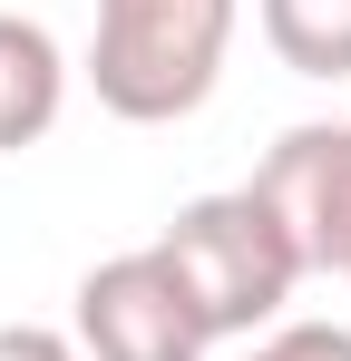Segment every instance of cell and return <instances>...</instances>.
Returning a JSON list of instances; mask_svg holds the SVG:
<instances>
[{
  "label": "cell",
  "instance_id": "4",
  "mask_svg": "<svg viewBox=\"0 0 351 361\" xmlns=\"http://www.w3.org/2000/svg\"><path fill=\"white\" fill-rule=\"evenodd\" d=\"M254 195L302 254V274H351V118H302L254 157Z\"/></svg>",
  "mask_w": 351,
  "mask_h": 361
},
{
  "label": "cell",
  "instance_id": "9",
  "mask_svg": "<svg viewBox=\"0 0 351 361\" xmlns=\"http://www.w3.org/2000/svg\"><path fill=\"white\" fill-rule=\"evenodd\" d=\"M342 283H351V274H342Z\"/></svg>",
  "mask_w": 351,
  "mask_h": 361
},
{
  "label": "cell",
  "instance_id": "1",
  "mask_svg": "<svg viewBox=\"0 0 351 361\" xmlns=\"http://www.w3.org/2000/svg\"><path fill=\"white\" fill-rule=\"evenodd\" d=\"M234 10L244 0H98L88 30V88L127 127H176L195 118L225 78Z\"/></svg>",
  "mask_w": 351,
  "mask_h": 361
},
{
  "label": "cell",
  "instance_id": "3",
  "mask_svg": "<svg viewBox=\"0 0 351 361\" xmlns=\"http://www.w3.org/2000/svg\"><path fill=\"white\" fill-rule=\"evenodd\" d=\"M68 342H78L88 361H205V352H215L205 312L185 302V283H176V264L156 254V244L108 254V264L78 274Z\"/></svg>",
  "mask_w": 351,
  "mask_h": 361
},
{
  "label": "cell",
  "instance_id": "8",
  "mask_svg": "<svg viewBox=\"0 0 351 361\" xmlns=\"http://www.w3.org/2000/svg\"><path fill=\"white\" fill-rule=\"evenodd\" d=\"M0 361H88V352L49 322H0Z\"/></svg>",
  "mask_w": 351,
  "mask_h": 361
},
{
  "label": "cell",
  "instance_id": "7",
  "mask_svg": "<svg viewBox=\"0 0 351 361\" xmlns=\"http://www.w3.org/2000/svg\"><path fill=\"white\" fill-rule=\"evenodd\" d=\"M244 361H351V332L342 322H273Z\"/></svg>",
  "mask_w": 351,
  "mask_h": 361
},
{
  "label": "cell",
  "instance_id": "6",
  "mask_svg": "<svg viewBox=\"0 0 351 361\" xmlns=\"http://www.w3.org/2000/svg\"><path fill=\"white\" fill-rule=\"evenodd\" d=\"M292 78H351V0H254Z\"/></svg>",
  "mask_w": 351,
  "mask_h": 361
},
{
  "label": "cell",
  "instance_id": "2",
  "mask_svg": "<svg viewBox=\"0 0 351 361\" xmlns=\"http://www.w3.org/2000/svg\"><path fill=\"white\" fill-rule=\"evenodd\" d=\"M156 254L176 264V283H185V302L205 312V332H215V342L283 322L292 283H302V254L283 244V225L264 215V195H254V185H225V195L176 205V225L156 235Z\"/></svg>",
  "mask_w": 351,
  "mask_h": 361
},
{
  "label": "cell",
  "instance_id": "5",
  "mask_svg": "<svg viewBox=\"0 0 351 361\" xmlns=\"http://www.w3.org/2000/svg\"><path fill=\"white\" fill-rule=\"evenodd\" d=\"M68 108V59H58V39L39 20H20V10H0V157H20V147H39Z\"/></svg>",
  "mask_w": 351,
  "mask_h": 361
}]
</instances>
